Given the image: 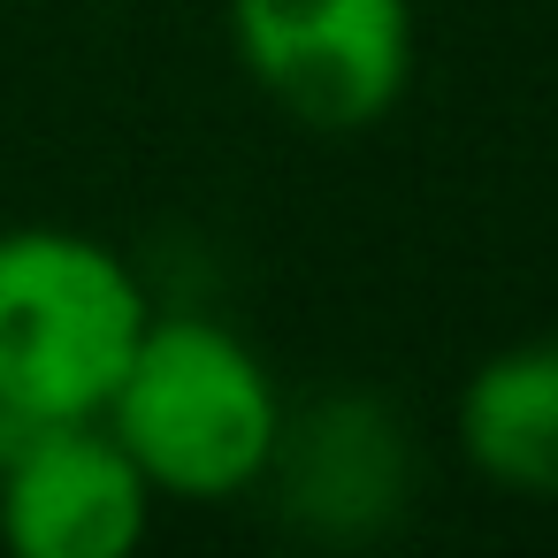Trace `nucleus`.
<instances>
[{
	"label": "nucleus",
	"mask_w": 558,
	"mask_h": 558,
	"mask_svg": "<svg viewBox=\"0 0 558 558\" xmlns=\"http://www.w3.org/2000/svg\"><path fill=\"white\" fill-rule=\"evenodd\" d=\"M283 390L268 360L215 314H154L100 405L108 436L131 451V466L154 482V497L177 505H230L260 489L276 436H283Z\"/></svg>",
	"instance_id": "f257e3e1"
},
{
	"label": "nucleus",
	"mask_w": 558,
	"mask_h": 558,
	"mask_svg": "<svg viewBox=\"0 0 558 558\" xmlns=\"http://www.w3.org/2000/svg\"><path fill=\"white\" fill-rule=\"evenodd\" d=\"M154 322L146 276L85 230H0V436L39 421H93Z\"/></svg>",
	"instance_id": "f03ea898"
},
{
	"label": "nucleus",
	"mask_w": 558,
	"mask_h": 558,
	"mask_svg": "<svg viewBox=\"0 0 558 558\" xmlns=\"http://www.w3.org/2000/svg\"><path fill=\"white\" fill-rule=\"evenodd\" d=\"M245 85L299 131H375L413 85V0H230Z\"/></svg>",
	"instance_id": "7ed1b4c3"
},
{
	"label": "nucleus",
	"mask_w": 558,
	"mask_h": 558,
	"mask_svg": "<svg viewBox=\"0 0 558 558\" xmlns=\"http://www.w3.org/2000/svg\"><path fill=\"white\" fill-rule=\"evenodd\" d=\"M154 482L108 421H39L0 436V543L16 558H123L146 543Z\"/></svg>",
	"instance_id": "20e7f679"
},
{
	"label": "nucleus",
	"mask_w": 558,
	"mask_h": 558,
	"mask_svg": "<svg viewBox=\"0 0 558 558\" xmlns=\"http://www.w3.org/2000/svg\"><path fill=\"white\" fill-rule=\"evenodd\" d=\"M260 482L276 489V512L299 535L367 543L413 497V444L383 398L329 390V398L283 413V436H276V459Z\"/></svg>",
	"instance_id": "39448f33"
},
{
	"label": "nucleus",
	"mask_w": 558,
	"mask_h": 558,
	"mask_svg": "<svg viewBox=\"0 0 558 558\" xmlns=\"http://www.w3.org/2000/svg\"><path fill=\"white\" fill-rule=\"evenodd\" d=\"M451 436L489 489L558 505V337L482 352L451 398Z\"/></svg>",
	"instance_id": "423d86ee"
}]
</instances>
